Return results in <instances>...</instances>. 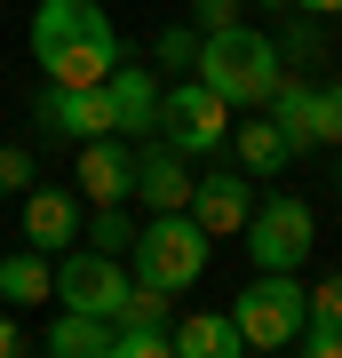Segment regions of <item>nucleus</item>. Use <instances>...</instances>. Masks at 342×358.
<instances>
[{
	"instance_id": "1",
	"label": "nucleus",
	"mask_w": 342,
	"mask_h": 358,
	"mask_svg": "<svg viewBox=\"0 0 342 358\" xmlns=\"http://www.w3.org/2000/svg\"><path fill=\"white\" fill-rule=\"evenodd\" d=\"M32 64L56 88H88L120 64V32L104 16V0H40L32 8Z\"/></svg>"
},
{
	"instance_id": "2",
	"label": "nucleus",
	"mask_w": 342,
	"mask_h": 358,
	"mask_svg": "<svg viewBox=\"0 0 342 358\" xmlns=\"http://www.w3.org/2000/svg\"><path fill=\"white\" fill-rule=\"evenodd\" d=\"M191 72H199L231 112H263L271 88L287 80V56H279V40H263L247 24H223V32H199V64Z\"/></svg>"
},
{
	"instance_id": "3",
	"label": "nucleus",
	"mask_w": 342,
	"mask_h": 358,
	"mask_svg": "<svg viewBox=\"0 0 342 358\" xmlns=\"http://www.w3.org/2000/svg\"><path fill=\"white\" fill-rule=\"evenodd\" d=\"M207 255H215V231H199L191 207H167V215L136 223V247H127V263H136V279H152L167 294H191L207 279Z\"/></svg>"
},
{
	"instance_id": "4",
	"label": "nucleus",
	"mask_w": 342,
	"mask_h": 358,
	"mask_svg": "<svg viewBox=\"0 0 342 358\" xmlns=\"http://www.w3.org/2000/svg\"><path fill=\"white\" fill-rule=\"evenodd\" d=\"M231 319H239L247 350H294V334L311 319V287L294 271H255V287L231 303Z\"/></svg>"
},
{
	"instance_id": "5",
	"label": "nucleus",
	"mask_w": 342,
	"mask_h": 358,
	"mask_svg": "<svg viewBox=\"0 0 342 358\" xmlns=\"http://www.w3.org/2000/svg\"><path fill=\"white\" fill-rule=\"evenodd\" d=\"M239 231H247L255 271H303L311 247H318V215H311V199H294V192L255 199V215H247Z\"/></svg>"
},
{
	"instance_id": "6",
	"label": "nucleus",
	"mask_w": 342,
	"mask_h": 358,
	"mask_svg": "<svg viewBox=\"0 0 342 358\" xmlns=\"http://www.w3.org/2000/svg\"><path fill=\"white\" fill-rule=\"evenodd\" d=\"M127 287H136V271H127V255H104V247L72 239L56 255V303L64 310H96V319H120Z\"/></svg>"
},
{
	"instance_id": "7",
	"label": "nucleus",
	"mask_w": 342,
	"mask_h": 358,
	"mask_svg": "<svg viewBox=\"0 0 342 358\" xmlns=\"http://www.w3.org/2000/svg\"><path fill=\"white\" fill-rule=\"evenodd\" d=\"M223 136H231V103L199 72L176 80V88H159V143H176L183 159H199V152H223Z\"/></svg>"
},
{
	"instance_id": "8",
	"label": "nucleus",
	"mask_w": 342,
	"mask_h": 358,
	"mask_svg": "<svg viewBox=\"0 0 342 358\" xmlns=\"http://www.w3.org/2000/svg\"><path fill=\"white\" fill-rule=\"evenodd\" d=\"M263 112L279 120V136L294 143V152H318V143H342V80H327V88H311V80H279Z\"/></svg>"
},
{
	"instance_id": "9",
	"label": "nucleus",
	"mask_w": 342,
	"mask_h": 358,
	"mask_svg": "<svg viewBox=\"0 0 342 358\" xmlns=\"http://www.w3.org/2000/svg\"><path fill=\"white\" fill-rule=\"evenodd\" d=\"M72 176H80L72 192L88 199V207H120V199H136V143H127V136H88Z\"/></svg>"
},
{
	"instance_id": "10",
	"label": "nucleus",
	"mask_w": 342,
	"mask_h": 358,
	"mask_svg": "<svg viewBox=\"0 0 342 358\" xmlns=\"http://www.w3.org/2000/svg\"><path fill=\"white\" fill-rule=\"evenodd\" d=\"M32 112H40V128L64 136V143L120 136V128H112V88H104V80H88V88H56V80H48V96H40Z\"/></svg>"
},
{
	"instance_id": "11",
	"label": "nucleus",
	"mask_w": 342,
	"mask_h": 358,
	"mask_svg": "<svg viewBox=\"0 0 342 358\" xmlns=\"http://www.w3.org/2000/svg\"><path fill=\"white\" fill-rule=\"evenodd\" d=\"M80 223H88V199H80L72 183H24V247L64 255V247L80 239Z\"/></svg>"
},
{
	"instance_id": "12",
	"label": "nucleus",
	"mask_w": 342,
	"mask_h": 358,
	"mask_svg": "<svg viewBox=\"0 0 342 358\" xmlns=\"http://www.w3.org/2000/svg\"><path fill=\"white\" fill-rule=\"evenodd\" d=\"M191 183H199V176H191V159L176 152V143H152V136L136 143V199L152 207V215L191 207Z\"/></svg>"
},
{
	"instance_id": "13",
	"label": "nucleus",
	"mask_w": 342,
	"mask_h": 358,
	"mask_svg": "<svg viewBox=\"0 0 342 358\" xmlns=\"http://www.w3.org/2000/svg\"><path fill=\"white\" fill-rule=\"evenodd\" d=\"M104 88H112V128L127 136V143H143V136H159V80L143 72V64H120L104 72Z\"/></svg>"
},
{
	"instance_id": "14",
	"label": "nucleus",
	"mask_w": 342,
	"mask_h": 358,
	"mask_svg": "<svg viewBox=\"0 0 342 358\" xmlns=\"http://www.w3.org/2000/svg\"><path fill=\"white\" fill-rule=\"evenodd\" d=\"M191 215H199V231L231 239V231L255 215V176H247V167H239V176H199V183H191Z\"/></svg>"
},
{
	"instance_id": "15",
	"label": "nucleus",
	"mask_w": 342,
	"mask_h": 358,
	"mask_svg": "<svg viewBox=\"0 0 342 358\" xmlns=\"http://www.w3.org/2000/svg\"><path fill=\"white\" fill-rule=\"evenodd\" d=\"M0 303H8V310L56 303V255H40V247H16V255H0Z\"/></svg>"
},
{
	"instance_id": "16",
	"label": "nucleus",
	"mask_w": 342,
	"mask_h": 358,
	"mask_svg": "<svg viewBox=\"0 0 342 358\" xmlns=\"http://www.w3.org/2000/svg\"><path fill=\"white\" fill-rule=\"evenodd\" d=\"M223 143H231V159H239L247 176H279V167L294 159V143L279 136V120H271V112H255V120H239V128H231Z\"/></svg>"
},
{
	"instance_id": "17",
	"label": "nucleus",
	"mask_w": 342,
	"mask_h": 358,
	"mask_svg": "<svg viewBox=\"0 0 342 358\" xmlns=\"http://www.w3.org/2000/svg\"><path fill=\"white\" fill-rule=\"evenodd\" d=\"M247 334L231 310H191V319H176V358H239Z\"/></svg>"
},
{
	"instance_id": "18",
	"label": "nucleus",
	"mask_w": 342,
	"mask_h": 358,
	"mask_svg": "<svg viewBox=\"0 0 342 358\" xmlns=\"http://www.w3.org/2000/svg\"><path fill=\"white\" fill-rule=\"evenodd\" d=\"M294 350H311V358H342V271L311 287V319H303V334H294Z\"/></svg>"
},
{
	"instance_id": "19",
	"label": "nucleus",
	"mask_w": 342,
	"mask_h": 358,
	"mask_svg": "<svg viewBox=\"0 0 342 358\" xmlns=\"http://www.w3.org/2000/svg\"><path fill=\"white\" fill-rule=\"evenodd\" d=\"M40 350H56V358H112V319H96V310H64V319L40 334Z\"/></svg>"
},
{
	"instance_id": "20",
	"label": "nucleus",
	"mask_w": 342,
	"mask_h": 358,
	"mask_svg": "<svg viewBox=\"0 0 342 358\" xmlns=\"http://www.w3.org/2000/svg\"><path fill=\"white\" fill-rule=\"evenodd\" d=\"M80 239H88V247H104V255H127V247H136V215H127V199H120V207H88Z\"/></svg>"
},
{
	"instance_id": "21",
	"label": "nucleus",
	"mask_w": 342,
	"mask_h": 358,
	"mask_svg": "<svg viewBox=\"0 0 342 358\" xmlns=\"http://www.w3.org/2000/svg\"><path fill=\"white\" fill-rule=\"evenodd\" d=\"M279 56H287V64H327V32H318V16L294 8V24L279 32Z\"/></svg>"
},
{
	"instance_id": "22",
	"label": "nucleus",
	"mask_w": 342,
	"mask_h": 358,
	"mask_svg": "<svg viewBox=\"0 0 342 358\" xmlns=\"http://www.w3.org/2000/svg\"><path fill=\"white\" fill-rule=\"evenodd\" d=\"M152 64L159 72H191V64H199V24H167L152 40Z\"/></svg>"
},
{
	"instance_id": "23",
	"label": "nucleus",
	"mask_w": 342,
	"mask_h": 358,
	"mask_svg": "<svg viewBox=\"0 0 342 358\" xmlns=\"http://www.w3.org/2000/svg\"><path fill=\"white\" fill-rule=\"evenodd\" d=\"M24 183H32V152L24 143H0V199H24Z\"/></svg>"
},
{
	"instance_id": "24",
	"label": "nucleus",
	"mask_w": 342,
	"mask_h": 358,
	"mask_svg": "<svg viewBox=\"0 0 342 358\" xmlns=\"http://www.w3.org/2000/svg\"><path fill=\"white\" fill-rule=\"evenodd\" d=\"M191 24H199V32H223V24H239V0H191Z\"/></svg>"
},
{
	"instance_id": "25",
	"label": "nucleus",
	"mask_w": 342,
	"mask_h": 358,
	"mask_svg": "<svg viewBox=\"0 0 342 358\" xmlns=\"http://www.w3.org/2000/svg\"><path fill=\"white\" fill-rule=\"evenodd\" d=\"M16 350H24V327H16L8 310H0V358H16Z\"/></svg>"
},
{
	"instance_id": "26",
	"label": "nucleus",
	"mask_w": 342,
	"mask_h": 358,
	"mask_svg": "<svg viewBox=\"0 0 342 358\" xmlns=\"http://www.w3.org/2000/svg\"><path fill=\"white\" fill-rule=\"evenodd\" d=\"M287 8H303V16H342V0H287Z\"/></svg>"
},
{
	"instance_id": "27",
	"label": "nucleus",
	"mask_w": 342,
	"mask_h": 358,
	"mask_svg": "<svg viewBox=\"0 0 342 358\" xmlns=\"http://www.w3.org/2000/svg\"><path fill=\"white\" fill-rule=\"evenodd\" d=\"M255 8H287V0H255Z\"/></svg>"
}]
</instances>
